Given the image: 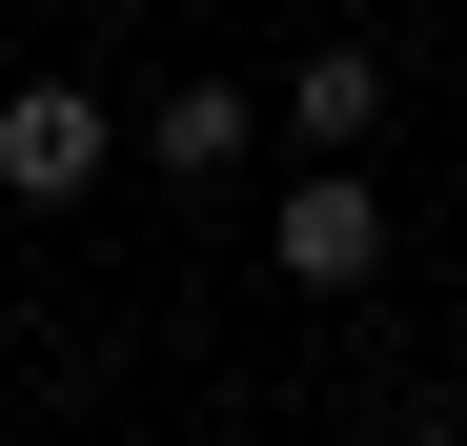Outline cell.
<instances>
[{
	"instance_id": "1",
	"label": "cell",
	"mask_w": 467,
	"mask_h": 446,
	"mask_svg": "<svg viewBox=\"0 0 467 446\" xmlns=\"http://www.w3.org/2000/svg\"><path fill=\"white\" fill-rule=\"evenodd\" d=\"M265 264L305 284V305H346V284H386V203H366V163H305V183L265 203Z\"/></svg>"
},
{
	"instance_id": "2",
	"label": "cell",
	"mask_w": 467,
	"mask_h": 446,
	"mask_svg": "<svg viewBox=\"0 0 467 446\" xmlns=\"http://www.w3.org/2000/svg\"><path fill=\"white\" fill-rule=\"evenodd\" d=\"M102 163H122V122L82 82H0V203H82Z\"/></svg>"
},
{
	"instance_id": "3",
	"label": "cell",
	"mask_w": 467,
	"mask_h": 446,
	"mask_svg": "<svg viewBox=\"0 0 467 446\" xmlns=\"http://www.w3.org/2000/svg\"><path fill=\"white\" fill-rule=\"evenodd\" d=\"M285 122H305V163H346V142L386 122V61H366V41H305V61H285Z\"/></svg>"
},
{
	"instance_id": "4",
	"label": "cell",
	"mask_w": 467,
	"mask_h": 446,
	"mask_svg": "<svg viewBox=\"0 0 467 446\" xmlns=\"http://www.w3.org/2000/svg\"><path fill=\"white\" fill-rule=\"evenodd\" d=\"M142 163H163V183H223V163H244V82H163V102H142Z\"/></svg>"
},
{
	"instance_id": "5",
	"label": "cell",
	"mask_w": 467,
	"mask_h": 446,
	"mask_svg": "<svg viewBox=\"0 0 467 446\" xmlns=\"http://www.w3.org/2000/svg\"><path fill=\"white\" fill-rule=\"evenodd\" d=\"M386 446H467V426H386Z\"/></svg>"
}]
</instances>
